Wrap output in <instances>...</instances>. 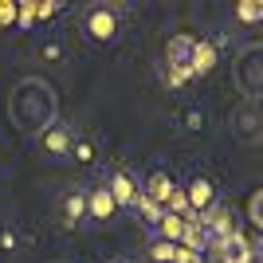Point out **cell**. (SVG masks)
<instances>
[{"label": "cell", "mask_w": 263, "mask_h": 263, "mask_svg": "<svg viewBox=\"0 0 263 263\" xmlns=\"http://www.w3.org/2000/svg\"><path fill=\"white\" fill-rule=\"evenodd\" d=\"M16 20V4H0V24H12Z\"/></svg>", "instance_id": "obj_19"}, {"label": "cell", "mask_w": 263, "mask_h": 263, "mask_svg": "<svg viewBox=\"0 0 263 263\" xmlns=\"http://www.w3.org/2000/svg\"><path fill=\"white\" fill-rule=\"evenodd\" d=\"M232 16L243 20V24H259L263 20V4H259V0H240V4L232 8Z\"/></svg>", "instance_id": "obj_12"}, {"label": "cell", "mask_w": 263, "mask_h": 263, "mask_svg": "<svg viewBox=\"0 0 263 263\" xmlns=\"http://www.w3.org/2000/svg\"><path fill=\"white\" fill-rule=\"evenodd\" d=\"M212 67H216V44H212V40H193L189 71H193V75H209Z\"/></svg>", "instance_id": "obj_6"}, {"label": "cell", "mask_w": 263, "mask_h": 263, "mask_svg": "<svg viewBox=\"0 0 263 263\" xmlns=\"http://www.w3.org/2000/svg\"><path fill=\"white\" fill-rule=\"evenodd\" d=\"M232 122H240V126H236V134H240L243 142H255V138H259V134L252 130V126H255V102H248V106H243Z\"/></svg>", "instance_id": "obj_11"}, {"label": "cell", "mask_w": 263, "mask_h": 263, "mask_svg": "<svg viewBox=\"0 0 263 263\" xmlns=\"http://www.w3.org/2000/svg\"><path fill=\"white\" fill-rule=\"evenodd\" d=\"M83 32H87V40H95V44H114L118 32H122L118 8H114V4H90V8L83 12Z\"/></svg>", "instance_id": "obj_1"}, {"label": "cell", "mask_w": 263, "mask_h": 263, "mask_svg": "<svg viewBox=\"0 0 263 263\" xmlns=\"http://www.w3.org/2000/svg\"><path fill=\"white\" fill-rule=\"evenodd\" d=\"M0 248H16V232H8V228L0 232Z\"/></svg>", "instance_id": "obj_20"}, {"label": "cell", "mask_w": 263, "mask_h": 263, "mask_svg": "<svg viewBox=\"0 0 263 263\" xmlns=\"http://www.w3.org/2000/svg\"><path fill=\"white\" fill-rule=\"evenodd\" d=\"M71 154H75V161H83V165H90L95 161V142H90V138H83V134H75V142H71Z\"/></svg>", "instance_id": "obj_13"}, {"label": "cell", "mask_w": 263, "mask_h": 263, "mask_svg": "<svg viewBox=\"0 0 263 263\" xmlns=\"http://www.w3.org/2000/svg\"><path fill=\"white\" fill-rule=\"evenodd\" d=\"M173 255H177V243H165V240H149V259L154 263H173Z\"/></svg>", "instance_id": "obj_14"}, {"label": "cell", "mask_w": 263, "mask_h": 263, "mask_svg": "<svg viewBox=\"0 0 263 263\" xmlns=\"http://www.w3.org/2000/svg\"><path fill=\"white\" fill-rule=\"evenodd\" d=\"M40 59H44V63H59V59H63V44H55V40H47V44L40 47Z\"/></svg>", "instance_id": "obj_15"}, {"label": "cell", "mask_w": 263, "mask_h": 263, "mask_svg": "<svg viewBox=\"0 0 263 263\" xmlns=\"http://www.w3.org/2000/svg\"><path fill=\"white\" fill-rule=\"evenodd\" d=\"M114 263H130V259H114Z\"/></svg>", "instance_id": "obj_21"}, {"label": "cell", "mask_w": 263, "mask_h": 263, "mask_svg": "<svg viewBox=\"0 0 263 263\" xmlns=\"http://www.w3.org/2000/svg\"><path fill=\"white\" fill-rule=\"evenodd\" d=\"M165 55H169V67H189L193 40H189V35H173V40H169V47H165Z\"/></svg>", "instance_id": "obj_10"}, {"label": "cell", "mask_w": 263, "mask_h": 263, "mask_svg": "<svg viewBox=\"0 0 263 263\" xmlns=\"http://www.w3.org/2000/svg\"><path fill=\"white\" fill-rule=\"evenodd\" d=\"M169 189H173V181H169V173H149L145 177V185H142V197H149L154 204H165V197H169Z\"/></svg>", "instance_id": "obj_9"}, {"label": "cell", "mask_w": 263, "mask_h": 263, "mask_svg": "<svg viewBox=\"0 0 263 263\" xmlns=\"http://www.w3.org/2000/svg\"><path fill=\"white\" fill-rule=\"evenodd\" d=\"M59 209H63V224L87 220V189H71V193L59 200Z\"/></svg>", "instance_id": "obj_7"}, {"label": "cell", "mask_w": 263, "mask_h": 263, "mask_svg": "<svg viewBox=\"0 0 263 263\" xmlns=\"http://www.w3.org/2000/svg\"><path fill=\"white\" fill-rule=\"evenodd\" d=\"M114 212H118V204H114V197H110L106 185L87 189V216H90V220H110Z\"/></svg>", "instance_id": "obj_4"}, {"label": "cell", "mask_w": 263, "mask_h": 263, "mask_svg": "<svg viewBox=\"0 0 263 263\" xmlns=\"http://www.w3.org/2000/svg\"><path fill=\"white\" fill-rule=\"evenodd\" d=\"M185 189V200H189V216H204V212L216 204V185H212L209 177H193L189 185H181Z\"/></svg>", "instance_id": "obj_2"}, {"label": "cell", "mask_w": 263, "mask_h": 263, "mask_svg": "<svg viewBox=\"0 0 263 263\" xmlns=\"http://www.w3.org/2000/svg\"><path fill=\"white\" fill-rule=\"evenodd\" d=\"M181 232H185V216H173V212L161 209V220L154 224V236L165 243H181Z\"/></svg>", "instance_id": "obj_8"}, {"label": "cell", "mask_w": 263, "mask_h": 263, "mask_svg": "<svg viewBox=\"0 0 263 263\" xmlns=\"http://www.w3.org/2000/svg\"><path fill=\"white\" fill-rule=\"evenodd\" d=\"M200 126H204V110H197V106H193V110H185V130H193V134H197Z\"/></svg>", "instance_id": "obj_16"}, {"label": "cell", "mask_w": 263, "mask_h": 263, "mask_svg": "<svg viewBox=\"0 0 263 263\" xmlns=\"http://www.w3.org/2000/svg\"><path fill=\"white\" fill-rule=\"evenodd\" d=\"M71 142H75V134L67 130V126H47V130L40 134L44 154H55V157H67V154H71Z\"/></svg>", "instance_id": "obj_5"}, {"label": "cell", "mask_w": 263, "mask_h": 263, "mask_svg": "<svg viewBox=\"0 0 263 263\" xmlns=\"http://www.w3.org/2000/svg\"><path fill=\"white\" fill-rule=\"evenodd\" d=\"M189 79H193L189 67H169V83H173V87H181V83H189Z\"/></svg>", "instance_id": "obj_17"}, {"label": "cell", "mask_w": 263, "mask_h": 263, "mask_svg": "<svg viewBox=\"0 0 263 263\" xmlns=\"http://www.w3.org/2000/svg\"><path fill=\"white\" fill-rule=\"evenodd\" d=\"M106 189H110V197H114V204H118V209H134V204L142 200V185H138L126 169H114V173H110V181H106Z\"/></svg>", "instance_id": "obj_3"}, {"label": "cell", "mask_w": 263, "mask_h": 263, "mask_svg": "<svg viewBox=\"0 0 263 263\" xmlns=\"http://www.w3.org/2000/svg\"><path fill=\"white\" fill-rule=\"evenodd\" d=\"M59 8H63V4H35V8H28V12H32V16H40V20H51Z\"/></svg>", "instance_id": "obj_18"}]
</instances>
